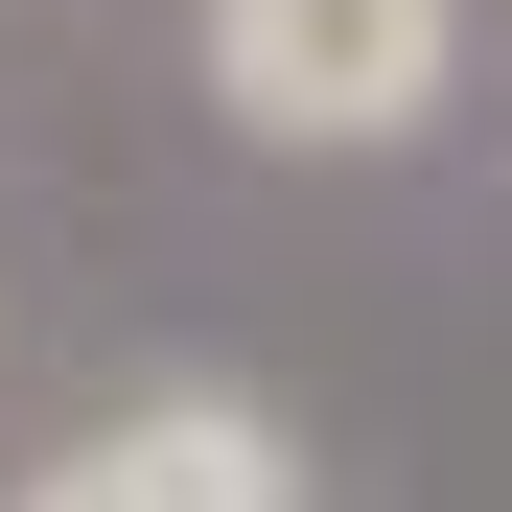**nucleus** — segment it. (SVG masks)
<instances>
[{"mask_svg": "<svg viewBox=\"0 0 512 512\" xmlns=\"http://www.w3.org/2000/svg\"><path fill=\"white\" fill-rule=\"evenodd\" d=\"M466 70V0H210V117L280 140V163H373L443 117Z\"/></svg>", "mask_w": 512, "mask_h": 512, "instance_id": "nucleus-1", "label": "nucleus"}, {"mask_svg": "<svg viewBox=\"0 0 512 512\" xmlns=\"http://www.w3.org/2000/svg\"><path fill=\"white\" fill-rule=\"evenodd\" d=\"M24 512H303V466H280V419H256V396L187 373V396H117Z\"/></svg>", "mask_w": 512, "mask_h": 512, "instance_id": "nucleus-2", "label": "nucleus"}]
</instances>
